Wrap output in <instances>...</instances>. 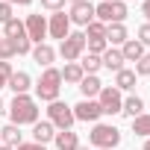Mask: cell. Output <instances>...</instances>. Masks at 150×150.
<instances>
[{
  "label": "cell",
  "instance_id": "1",
  "mask_svg": "<svg viewBox=\"0 0 150 150\" xmlns=\"http://www.w3.org/2000/svg\"><path fill=\"white\" fill-rule=\"evenodd\" d=\"M9 118H12L15 127L35 124V121H38V103H35V97H30V94H15V100L9 103Z\"/></svg>",
  "mask_w": 150,
  "mask_h": 150
},
{
  "label": "cell",
  "instance_id": "2",
  "mask_svg": "<svg viewBox=\"0 0 150 150\" xmlns=\"http://www.w3.org/2000/svg\"><path fill=\"white\" fill-rule=\"evenodd\" d=\"M59 91H62V71L44 68V74L35 83V97L44 103H53V100H59Z\"/></svg>",
  "mask_w": 150,
  "mask_h": 150
},
{
  "label": "cell",
  "instance_id": "3",
  "mask_svg": "<svg viewBox=\"0 0 150 150\" xmlns=\"http://www.w3.org/2000/svg\"><path fill=\"white\" fill-rule=\"evenodd\" d=\"M88 141L97 150H115L121 144V129L112 124H94V129L88 132Z\"/></svg>",
  "mask_w": 150,
  "mask_h": 150
},
{
  "label": "cell",
  "instance_id": "4",
  "mask_svg": "<svg viewBox=\"0 0 150 150\" xmlns=\"http://www.w3.org/2000/svg\"><path fill=\"white\" fill-rule=\"evenodd\" d=\"M94 21L100 24H124L127 21V3L124 0H103L94 6Z\"/></svg>",
  "mask_w": 150,
  "mask_h": 150
},
{
  "label": "cell",
  "instance_id": "5",
  "mask_svg": "<svg viewBox=\"0 0 150 150\" xmlns=\"http://www.w3.org/2000/svg\"><path fill=\"white\" fill-rule=\"evenodd\" d=\"M47 121L56 127V129H71L74 127V109L68 106V103H62V100H53L50 106H47Z\"/></svg>",
  "mask_w": 150,
  "mask_h": 150
},
{
  "label": "cell",
  "instance_id": "6",
  "mask_svg": "<svg viewBox=\"0 0 150 150\" xmlns=\"http://www.w3.org/2000/svg\"><path fill=\"white\" fill-rule=\"evenodd\" d=\"M86 53V35L83 33H68V38L59 44V56L65 62H77Z\"/></svg>",
  "mask_w": 150,
  "mask_h": 150
},
{
  "label": "cell",
  "instance_id": "7",
  "mask_svg": "<svg viewBox=\"0 0 150 150\" xmlns=\"http://www.w3.org/2000/svg\"><path fill=\"white\" fill-rule=\"evenodd\" d=\"M97 103H100V112L103 115H118L121 106H124V97H121V91L115 86H103L100 94H97Z\"/></svg>",
  "mask_w": 150,
  "mask_h": 150
},
{
  "label": "cell",
  "instance_id": "8",
  "mask_svg": "<svg viewBox=\"0 0 150 150\" xmlns=\"http://www.w3.org/2000/svg\"><path fill=\"white\" fill-rule=\"evenodd\" d=\"M24 30H27V38H30L33 44H44V35H47V21H44V15H27Z\"/></svg>",
  "mask_w": 150,
  "mask_h": 150
},
{
  "label": "cell",
  "instance_id": "9",
  "mask_svg": "<svg viewBox=\"0 0 150 150\" xmlns=\"http://www.w3.org/2000/svg\"><path fill=\"white\" fill-rule=\"evenodd\" d=\"M68 21H71V24H77V27H88V24L94 21V6L88 3V0H83V3H71Z\"/></svg>",
  "mask_w": 150,
  "mask_h": 150
},
{
  "label": "cell",
  "instance_id": "10",
  "mask_svg": "<svg viewBox=\"0 0 150 150\" xmlns=\"http://www.w3.org/2000/svg\"><path fill=\"white\" fill-rule=\"evenodd\" d=\"M68 33H71V21H68V15H65V12H53V15H50V21H47V35H50V38L65 41V38H68Z\"/></svg>",
  "mask_w": 150,
  "mask_h": 150
},
{
  "label": "cell",
  "instance_id": "11",
  "mask_svg": "<svg viewBox=\"0 0 150 150\" xmlns=\"http://www.w3.org/2000/svg\"><path fill=\"white\" fill-rule=\"evenodd\" d=\"M71 109H74V118H77V121H86V124H94V121L103 115L97 100H80L77 106H71Z\"/></svg>",
  "mask_w": 150,
  "mask_h": 150
},
{
  "label": "cell",
  "instance_id": "12",
  "mask_svg": "<svg viewBox=\"0 0 150 150\" xmlns=\"http://www.w3.org/2000/svg\"><path fill=\"white\" fill-rule=\"evenodd\" d=\"M100 88H103V83L97 80V74H86V77L80 80V91H83V100H94V97L100 94Z\"/></svg>",
  "mask_w": 150,
  "mask_h": 150
},
{
  "label": "cell",
  "instance_id": "13",
  "mask_svg": "<svg viewBox=\"0 0 150 150\" xmlns=\"http://www.w3.org/2000/svg\"><path fill=\"white\" fill-rule=\"evenodd\" d=\"M53 135H56V127L50 121H35L33 124V141L35 144H47V141H53Z\"/></svg>",
  "mask_w": 150,
  "mask_h": 150
},
{
  "label": "cell",
  "instance_id": "14",
  "mask_svg": "<svg viewBox=\"0 0 150 150\" xmlns=\"http://www.w3.org/2000/svg\"><path fill=\"white\" fill-rule=\"evenodd\" d=\"M53 144H56V150H77L80 147V138H77L74 129H59L53 135Z\"/></svg>",
  "mask_w": 150,
  "mask_h": 150
},
{
  "label": "cell",
  "instance_id": "15",
  "mask_svg": "<svg viewBox=\"0 0 150 150\" xmlns=\"http://www.w3.org/2000/svg\"><path fill=\"white\" fill-rule=\"evenodd\" d=\"M121 56H124V62H138V59L144 56V44H141L138 38H127V41L121 44Z\"/></svg>",
  "mask_w": 150,
  "mask_h": 150
},
{
  "label": "cell",
  "instance_id": "16",
  "mask_svg": "<svg viewBox=\"0 0 150 150\" xmlns=\"http://www.w3.org/2000/svg\"><path fill=\"white\" fill-rule=\"evenodd\" d=\"M33 59L41 65V68H50L53 59H56V50L50 44H33Z\"/></svg>",
  "mask_w": 150,
  "mask_h": 150
},
{
  "label": "cell",
  "instance_id": "17",
  "mask_svg": "<svg viewBox=\"0 0 150 150\" xmlns=\"http://www.w3.org/2000/svg\"><path fill=\"white\" fill-rule=\"evenodd\" d=\"M30 86H33V80H30V74H27V71H15L12 77H9V88H12L15 94H27Z\"/></svg>",
  "mask_w": 150,
  "mask_h": 150
},
{
  "label": "cell",
  "instance_id": "18",
  "mask_svg": "<svg viewBox=\"0 0 150 150\" xmlns=\"http://www.w3.org/2000/svg\"><path fill=\"white\" fill-rule=\"evenodd\" d=\"M129 35H127V27L124 24H106V44H112V47H118V44H124Z\"/></svg>",
  "mask_w": 150,
  "mask_h": 150
},
{
  "label": "cell",
  "instance_id": "19",
  "mask_svg": "<svg viewBox=\"0 0 150 150\" xmlns=\"http://www.w3.org/2000/svg\"><path fill=\"white\" fill-rule=\"evenodd\" d=\"M100 62H103V68H109L112 74H118V71L124 68V56H121V50H118V47H109V50L100 56Z\"/></svg>",
  "mask_w": 150,
  "mask_h": 150
},
{
  "label": "cell",
  "instance_id": "20",
  "mask_svg": "<svg viewBox=\"0 0 150 150\" xmlns=\"http://www.w3.org/2000/svg\"><path fill=\"white\" fill-rule=\"evenodd\" d=\"M115 88H118V91H132V88H135V71L121 68V71L115 74Z\"/></svg>",
  "mask_w": 150,
  "mask_h": 150
},
{
  "label": "cell",
  "instance_id": "21",
  "mask_svg": "<svg viewBox=\"0 0 150 150\" xmlns=\"http://www.w3.org/2000/svg\"><path fill=\"white\" fill-rule=\"evenodd\" d=\"M86 77L80 62H65V71H62V83H71V86H80V80Z\"/></svg>",
  "mask_w": 150,
  "mask_h": 150
},
{
  "label": "cell",
  "instance_id": "22",
  "mask_svg": "<svg viewBox=\"0 0 150 150\" xmlns=\"http://www.w3.org/2000/svg\"><path fill=\"white\" fill-rule=\"evenodd\" d=\"M121 112H124L127 118H138V115H144V100H141V97H135V94H129V97L124 100Z\"/></svg>",
  "mask_w": 150,
  "mask_h": 150
},
{
  "label": "cell",
  "instance_id": "23",
  "mask_svg": "<svg viewBox=\"0 0 150 150\" xmlns=\"http://www.w3.org/2000/svg\"><path fill=\"white\" fill-rule=\"evenodd\" d=\"M0 141H3L6 147H18V144H21V127L6 124L3 129H0Z\"/></svg>",
  "mask_w": 150,
  "mask_h": 150
},
{
  "label": "cell",
  "instance_id": "24",
  "mask_svg": "<svg viewBox=\"0 0 150 150\" xmlns=\"http://www.w3.org/2000/svg\"><path fill=\"white\" fill-rule=\"evenodd\" d=\"M80 59H83V62H80V68H83V74H97V71L103 68V62H100V56H94V53H83Z\"/></svg>",
  "mask_w": 150,
  "mask_h": 150
},
{
  "label": "cell",
  "instance_id": "25",
  "mask_svg": "<svg viewBox=\"0 0 150 150\" xmlns=\"http://www.w3.org/2000/svg\"><path fill=\"white\" fill-rule=\"evenodd\" d=\"M132 132L141 138H150V115H138L132 118Z\"/></svg>",
  "mask_w": 150,
  "mask_h": 150
},
{
  "label": "cell",
  "instance_id": "26",
  "mask_svg": "<svg viewBox=\"0 0 150 150\" xmlns=\"http://www.w3.org/2000/svg\"><path fill=\"white\" fill-rule=\"evenodd\" d=\"M86 41H91V38H106V24H100V21H91L88 27H86Z\"/></svg>",
  "mask_w": 150,
  "mask_h": 150
},
{
  "label": "cell",
  "instance_id": "27",
  "mask_svg": "<svg viewBox=\"0 0 150 150\" xmlns=\"http://www.w3.org/2000/svg\"><path fill=\"white\" fill-rule=\"evenodd\" d=\"M86 47H88V53H94V56H103V53L109 50L106 38H91V41H86Z\"/></svg>",
  "mask_w": 150,
  "mask_h": 150
},
{
  "label": "cell",
  "instance_id": "28",
  "mask_svg": "<svg viewBox=\"0 0 150 150\" xmlns=\"http://www.w3.org/2000/svg\"><path fill=\"white\" fill-rule=\"evenodd\" d=\"M15 56V44L9 41V38H0V59H3V62H9Z\"/></svg>",
  "mask_w": 150,
  "mask_h": 150
},
{
  "label": "cell",
  "instance_id": "29",
  "mask_svg": "<svg viewBox=\"0 0 150 150\" xmlns=\"http://www.w3.org/2000/svg\"><path fill=\"white\" fill-rule=\"evenodd\" d=\"M12 74H15V71H12V65L0 59V88H6V86H9V77H12Z\"/></svg>",
  "mask_w": 150,
  "mask_h": 150
},
{
  "label": "cell",
  "instance_id": "30",
  "mask_svg": "<svg viewBox=\"0 0 150 150\" xmlns=\"http://www.w3.org/2000/svg\"><path fill=\"white\" fill-rule=\"evenodd\" d=\"M147 74H150V53H144L135 62V77H147Z\"/></svg>",
  "mask_w": 150,
  "mask_h": 150
},
{
  "label": "cell",
  "instance_id": "31",
  "mask_svg": "<svg viewBox=\"0 0 150 150\" xmlns=\"http://www.w3.org/2000/svg\"><path fill=\"white\" fill-rule=\"evenodd\" d=\"M12 18H15V15H12V6L3 0V3H0V24H6V21H12Z\"/></svg>",
  "mask_w": 150,
  "mask_h": 150
},
{
  "label": "cell",
  "instance_id": "32",
  "mask_svg": "<svg viewBox=\"0 0 150 150\" xmlns=\"http://www.w3.org/2000/svg\"><path fill=\"white\" fill-rule=\"evenodd\" d=\"M41 6L50 9V12H62L65 9V0H41Z\"/></svg>",
  "mask_w": 150,
  "mask_h": 150
},
{
  "label": "cell",
  "instance_id": "33",
  "mask_svg": "<svg viewBox=\"0 0 150 150\" xmlns=\"http://www.w3.org/2000/svg\"><path fill=\"white\" fill-rule=\"evenodd\" d=\"M138 41H141L144 47L150 44V24H141V27H138Z\"/></svg>",
  "mask_w": 150,
  "mask_h": 150
},
{
  "label": "cell",
  "instance_id": "34",
  "mask_svg": "<svg viewBox=\"0 0 150 150\" xmlns=\"http://www.w3.org/2000/svg\"><path fill=\"white\" fill-rule=\"evenodd\" d=\"M15 150H47V147H44V144H35V141H30V144H24V141H21Z\"/></svg>",
  "mask_w": 150,
  "mask_h": 150
},
{
  "label": "cell",
  "instance_id": "35",
  "mask_svg": "<svg viewBox=\"0 0 150 150\" xmlns=\"http://www.w3.org/2000/svg\"><path fill=\"white\" fill-rule=\"evenodd\" d=\"M141 15H144L147 24H150V0H144V3H141Z\"/></svg>",
  "mask_w": 150,
  "mask_h": 150
},
{
  "label": "cell",
  "instance_id": "36",
  "mask_svg": "<svg viewBox=\"0 0 150 150\" xmlns=\"http://www.w3.org/2000/svg\"><path fill=\"white\" fill-rule=\"evenodd\" d=\"M6 3H9V6H30L33 0H6Z\"/></svg>",
  "mask_w": 150,
  "mask_h": 150
},
{
  "label": "cell",
  "instance_id": "37",
  "mask_svg": "<svg viewBox=\"0 0 150 150\" xmlns=\"http://www.w3.org/2000/svg\"><path fill=\"white\" fill-rule=\"evenodd\" d=\"M141 150H150V138H147V141H144V147H141Z\"/></svg>",
  "mask_w": 150,
  "mask_h": 150
},
{
  "label": "cell",
  "instance_id": "38",
  "mask_svg": "<svg viewBox=\"0 0 150 150\" xmlns=\"http://www.w3.org/2000/svg\"><path fill=\"white\" fill-rule=\"evenodd\" d=\"M0 150H15V147H6V144H0Z\"/></svg>",
  "mask_w": 150,
  "mask_h": 150
},
{
  "label": "cell",
  "instance_id": "39",
  "mask_svg": "<svg viewBox=\"0 0 150 150\" xmlns=\"http://www.w3.org/2000/svg\"><path fill=\"white\" fill-rule=\"evenodd\" d=\"M77 150H88V147H83V144H80V147H77Z\"/></svg>",
  "mask_w": 150,
  "mask_h": 150
},
{
  "label": "cell",
  "instance_id": "40",
  "mask_svg": "<svg viewBox=\"0 0 150 150\" xmlns=\"http://www.w3.org/2000/svg\"><path fill=\"white\" fill-rule=\"evenodd\" d=\"M71 3H83V0H71Z\"/></svg>",
  "mask_w": 150,
  "mask_h": 150
},
{
  "label": "cell",
  "instance_id": "41",
  "mask_svg": "<svg viewBox=\"0 0 150 150\" xmlns=\"http://www.w3.org/2000/svg\"><path fill=\"white\" fill-rule=\"evenodd\" d=\"M0 112H3V100H0Z\"/></svg>",
  "mask_w": 150,
  "mask_h": 150
},
{
  "label": "cell",
  "instance_id": "42",
  "mask_svg": "<svg viewBox=\"0 0 150 150\" xmlns=\"http://www.w3.org/2000/svg\"><path fill=\"white\" fill-rule=\"evenodd\" d=\"M0 38H3V33H0Z\"/></svg>",
  "mask_w": 150,
  "mask_h": 150
},
{
  "label": "cell",
  "instance_id": "43",
  "mask_svg": "<svg viewBox=\"0 0 150 150\" xmlns=\"http://www.w3.org/2000/svg\"><path fill=\"white\" fill-rule=\"evenodd\" d=\"M0 144H3V141H0Z\"/></svg>",
  "mask_w": 150,
  "mask_h": 150
}]
</instances>
